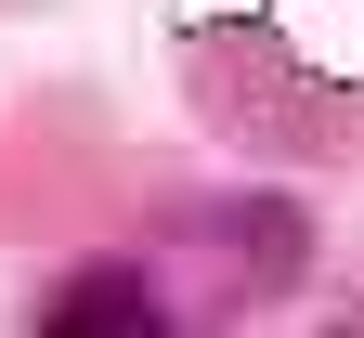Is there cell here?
<instances>
[{"label":"cell","mask_w":364,"mask_h":338,"mask_svg":"<svg viewBox=\"0 0 364 338\" xmlns=\"http://www.w3.org/2000/svg\"><path fill=\"white\" fill-rule=\"evenodd\" d=\"M39 325H53V338H144V325H156V286L117 273V260H105V273H65L53 300H39Z\"/></svg>","instance_id":"1"}]
</instances>
